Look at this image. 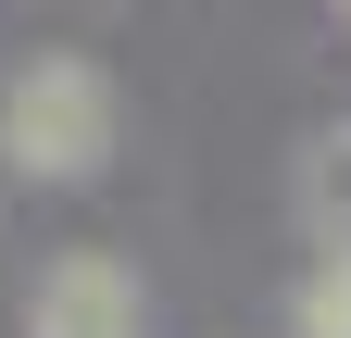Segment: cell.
I'll use <instances>...</instances> for the list:
<instances>
[{"instance_id": "6da1fadb", "label": "cell", "mask_w": 351, "mask_h": 338, "mask_svg": "<svg viewBox=\"0 0 351 338\" xmlns=\"http://www.w3.org/2000/svg\"><path fill=\"white\" fill-rule=\"evenodd\" d=\"M101 151H113V75L88 51L13 63V88H0V163L25 188H75V176H101Z\"/></svg>"}, {"instance_id": "3957f363", "label": "cell", "mask_w": 351, "mask_h": 338, "mask_svg": "<svg viewBox=\"0 0 351 338\" xmlns=\"http://www.w3.org/2000/svg\"><path fill=\"white\" fill-rule=\"evenodd\" d=\"M301 213H314V238H326V250H351V125L301 151Z\"/></svg>"}, {"instance_id": "277c9868", "label": "cell", "mask_w": 351, "mask_h": 338, "mask_svg": "<svg viewBox=\"0 0 351 338\" xmlns=\"http://www.w3.org/2000/svg\"><path fill=\"white\" fill-rule=\"evenodd\" d=\"M289 338H351V250H326V263L301 276V313H289Z\"/></svg>"}, {"instance_id": "7a4b0ae2", "label": "cell", "mask_w": 351, "mask_h": 338, "mask_svg": "<svg viewBox=\"0 0 351 338\" xmlns=\"http://www.w3.org/2000/svg\"><path fill=\"white\" fill-rule=\"evenodd\" d=\"M138 326H151V301H138V276L113 250H63L38 276V301H25V338H138Z\"/></svg>"}]
</instances>
